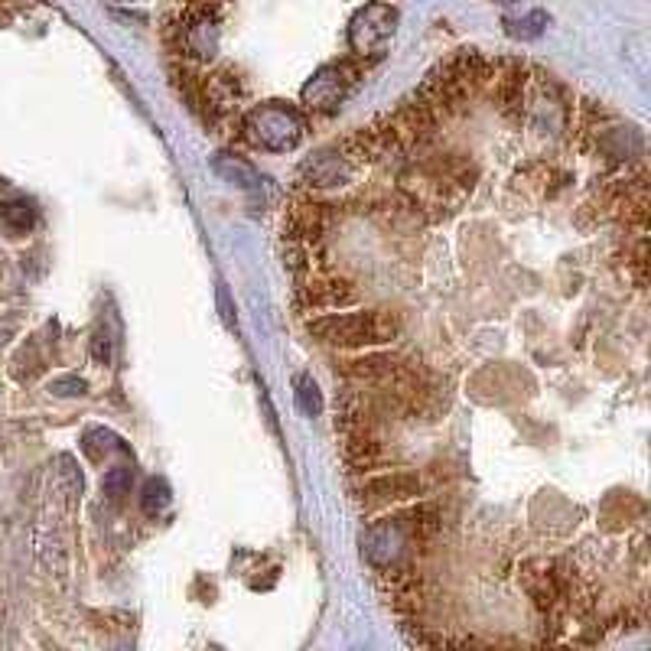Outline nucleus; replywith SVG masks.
<instances>
[{
  "instance_id": "obj_17",
  "label": "nucleus",
  "mask_w": 651,
  "mask_h": 651,
  "mask_svg": "<svg viewBox=\"0 0 651 651\" xmlns=\"http://www.w3.org/2000/svg\"><path fill=\"white\" fill-rule=\"evenodd\" d=\"M92 359L98 365H108L111 362V336L105 333V329H98L95 339H92Z\"/></svg>"
},
{
  "instance_id": "obj_11",
  "label": "nucleus",
  "mask_w": 651,
  "mask_h": 651,
  "mask_svg": "<svg viewBox=\"0 0 651 651\" xmlns=\"http://www.w3.org/2000/svg\"><path fill=\"white\" fill-rule=\"evenodd\" d=\"M293 398H297V407L306 417H319V411H323V394H319V385L310 375H297V381H293Z\"/></svg>"
},
{
  "instance_id": "obj_12",
  "label": "nucleus",
  "mask_w": 651,
  "mask_h": 651,
  "mask_svg": "<svg viewBox=\"0 0 651 651\" xmlns=\"http://www.w3.org/2000/svg\"><path fill=\"white\" fill-rule=\"evenodd\" d=\"M0 219H4L7 228H14V232H27V228H33V222H36V209L27 199H14V202H4V206H0Z\"/></svg>"
},
{
  "instance_id": "obj_13",
  "label": "nucleus",
  "mask_w": 651,
  "mask_h": 651,
  "mask_svg": "<svg viewBox=\"0 0 651 651\" xmlns=\"http://www.w3.org/2000/svg\"><path fill=\"white\" fill-rule=\"evenodd\" d=\"M306 300L313 306H342L355 300V290H349V284H316L306 290Z\"/></svg>"
},
{
  "instance_id": "obj_5",
  "label": "nucleus",
  "mask_w": 651,
  "mask_h": 651,
  "mask_svg": "<svg viewBox=\"0 0 651 651\" xmlns=\"http://www.w3.org/2000/svg\"><path fill=\"white\" fill-rule=\"evenodd\" d=\"M355 82H359V69H352L349 62H329V66L313 72V79L303 85L300 98L310 111L333 114L349 98Z\"/></svg>"
},
{
  "instance_id": "obj_6",
  "label": "nucleus",
  "mask_w": 651,
  "mask_h": 651,
  "mask_svg": "<svg viewBox=\"0 0 651 651\" xmlns=\"http://www.w3.org/2000/svg\"><path fill=\"white\" fill-rule=\"evenodd\" d=\"M424 492V479L417 476V472H407V469H398V472H381V476H372L362 482V502L368 508L375 505H401V502H411L417 495Z\"/></svg>"
},
{
  "instance_id": "obj_4",
  "label": "nucleus",
  "mask_w": 651,
  "mask_h": 651,
  "mask_svg": "<svg viewBox=\"0 0 651 651\" xmlns=\"http://www.w3.org/2000/svg\"><path fill=\"white\" fill-rule=\"evenodd\" d=\"M394 30H398V10L391 4H365L362 10H355L349 20V46L355 56L362 59H381L391 43Z\"/></svg>"
},
{
  "instance_id": "obj_10",
  "label": "nucleus",
  "mask_w": 651,
  "mask_h": 651,
  "mask_svg": "<svg viewBox=\"0 0 651 651\" xmlns=\"http://www.w3.org/2000/svg\"><path fill=\"white\" fill-rule=\"evenodd\" d=\"M170 499H173V492H170L167 479H150L144 485V492H140V508H144L147 518H157V515L167 512Z\"/></svg>"
},
{
  "instance_id": "obj_18",
  "label": "nucleus",
  "mask_w": 651,
  "mask_h": 651,
  "mask_svg": "<svg viewBox=\"0 0 651 651\" xmlns=\"http://www.w3.org/2000/svg\"><path fill=\"white\" fill-rule=\"evenodd\" d=\"M118 4H134V0H118Z\"/></svg>"
},
{
  "instance_id": "obj_8",
  "label": "nucleus",
  "mask_w": 651,
  "mask_h": 651,
  "mask_svg": "<svg viewBox=\"0 0 651 651\" xmlns=\"http://www.w3.org/2000/svg\"><path fill=\"white\" fill-rule=\"evenodd\" d=\"M303 176L313 186H342L352 176V160L342 153H319L303 167Z\"/></svg>"
},
{
  "instance_id": "obj_3",
  "label": "nucleus",
  "mask_w": 651,
  "mask_h": 651,
  "mask_svg": "<svg viewBox=\"0 0 651 651\" xmlns=\"http://www.w3.org/2000/svg\"><path fill=\"white\" fill-rule=\"evenodd\" d=\"M245 131L251 137V144H258L261 150L284 153L293 150L306 134V121L297 108L284 105V101H267L248 111Z\"/></svg>"
},
{
  "instance_id": "obj_7",
  "label": "nucleus",
  "mask_w": 651,
  "mask_h": 651,
  "mask_svg": "<svg viewBox=\"0 0 651 651\" xmlns=\"http://www.w3.org/2000/svg\"><path fill=\"white\" fill-rule=\"evenodd\" d=\"M212 170L219 173L228 186H235V189H241V193H248V196H264V189H267L264 176L254 170L248 160L235 157V153H215V157H212Z\"/></svg>"
},
{
  "instance_id": "obj_2",
  "label": "nucleus",
  "mask_w": 651,
  "mask_h": 651,
  "mask_svg": "<svg viewBox=\"0 0 651 651\" xmlns=\"http://www.w3.org/2000/svg\"><path fill=\"white\" fill-rule=\"evenodd\" d=\"M310 336L336 349H365L385 346L401 333V319L388 310H359V313H326L310 319Z\"/></svg>"
},
{
  "instance_id": "obj_16",
  "label": "nucleus",
  "mask_w": 651,
  "mask_h": 651,
  "mask_svg": "<svg viewBox=\"0 0 651 651\" xmlns=\"http://www.w3.org/2000/svg\"><path fill=\"white\" fill-rule=\"evenodd\" d=\"M85 391H88V385L79 375H66V378L49 381V394H56V398H82Z\"/></svg>"
},
{
  "instance_id": "obj_9",
  "label": "nucleus",
  "mask_w": 651,
  "mask_h": 651,
  "mask_svg": "<svg viewBox=\"0 0 651 651\" xmlns=\"http://www.w3.org/2000/svg\"><path fill=\"white\" fill-rule=\"evenodd\" d=\"M215 43H219V27H215V20L196 17L186 27V46H189V53H193V56H212Z\"/></svg>"
},
{
  "instance_id": "obj_15",
  "label": "nucleus",
  "mask_w": 651,
  "mask_h": 651,
  "mask_svg": "<svg viewBox=\"0 0 651 651\" xmlns=\"http://www.w3.org/2000/svg\"><path fill=\"white\" fill-rule=\"evenodd\" d=\"M547 17L544 14H528L521 20H505V33L515 36V40H534V36H541Z\"/></svg>"
},
{
  "instance_id": "obj_1",
  "label": "nucleus",
  "mask_w": 651,
  "mask_h": 651,
  "mask_svg": "<svg viewBox=\"0 0 651 651\" xmlns=\"http://www.w3.org/2000/svg\"><path fill=\"white\" fill-rule=\"evenodd\" d=\"M437 528V512L433 508H414V512L378 518L362 531V554L372 567L391 570L407 554V547L424 541Z\"/></svg>"
},
{
  "instance_id": "obj_14",
  "label": "nucleus",
  "mask_w": 651,
  "mask_h": 651,
  "mask_svg": "<svg viewBox=\"0 0 651 651\" xmlns=\"http://www.w3.org/2000/svg\"><path fill=\"white\" fill-rule=\"evenodd\" d=\"M101 492H105L111 502H121L124 495L131 492V469H127V466L108 469L105 479H101Z\"/></svg>"
}]
</instances>
